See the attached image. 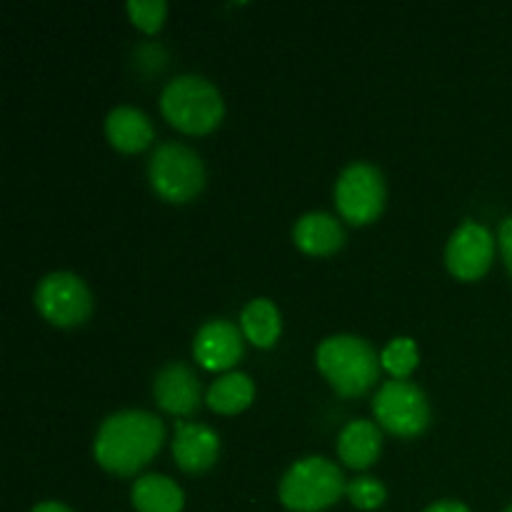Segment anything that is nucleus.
Wrapping results in <instances>:
<instances>
[{
	"instance_id": "nucleus-24",
	"label": "nucleus",
	"mask_w": 512,
	"mask_h": 512,
	"mask_svg": "<svg viewBox=\"0 0 512 512\" xmlns=\"http://www.w3.org/2000/svg\"><path fill=\"white\" fill-rule=\"evenodd\" d=\"M30 512H73V510L63 503H55V500H45V503H38Z\"/></svg>"
},
{
	"instance_id": "nucleus-4",
	"label": "nucleus",
	"mask_w": 512,
	"mask_h": 512,
	"mask_svg": "<svg viewBox=\"0 0 512 512\" xmlns=\"http://www.w3.org/2000/svg\"><path fill=\"white\" fill-rule=\"evenodd\" d=\"M343 473L330 460L310 455L290 465L280 480V503L290 512H323L345 495Z\"/></svg>"
},
{
	"instance_id": "nucleus-9",
	"label": "nucleus",
	"mask_w": 512,
	"mask_h": 512,
	"mask_svg": "<svg viewBox=\"0 0 512 512\" xmlns=\"http://www.w3.org/2000/svg\"><path fill=\"white\" fill-rule=\"evenodd\" d=\"M495 258V238L485 225L465 220L450 235L445 248V265L458 280H480Z\"/></svg>"
},
{
	"instance_id": "nucleus-16",
	"label": "nucleus",
	"mask_w": 512,
	"mask_h": 512,
	"mask_svg": "<svg viewBox=\"0 0 512 512\" xmlns=\"http://www.w3.org/2000/svg\"><path fill=\"white\" fill-rule=\"evenodd\" d=\"M130 500L138 512H183L185 493L168 475H140L130 490Z\"/></svg>"
},
{
	"instance_id": "nucleus-12",
	"label": "nucleus",
	"mask_w": 512,
	"mask_h": 512,
	"mask_svg": "<svg viewBox=\"0 0 512 512\" xmlns=\"http://www.w3.org/2000/svg\"><path fill=\"white\" fill-rule=\"evenodd\" d=\"M220 453V438L208 425L175 423L173 458L183 473H205L213 468Z\"/></svg>"
},
{
	"instance_id": "nucleus-14",
	"label": "nucleus",
	"mask_w": 512,
	"mask_h": 512,
	"mask_svg": "<svg viewBox=\"0 0 512 512\" xmlns=\"http://www.w3.org/2000/svg\"><path fill=\"white\" fill-rule=\"evenodd\" d=\"M383 450L380 425L373 420H350L338 435V455L353 470H368Z\"/></svg>"
},
{
	"instance_id": "nucleus-15",
	"label": "nucleus",
	"mask_w": 512,
	"mask_h": 512,
	"mask_svg": "<svg viewBox=\"0 0 512 512\" xmlns=\"http://www.w3.org/2000/svg\"><path fill=\"white\" fill-rule=\"evenodd\" d=\"M293 240L308 255H333L343 248L345 230L338 218L328 213H305L293 225Z\"/></svg>"
},
{
	"instance_id": "nucleus-1",
	"label": "nucleus",
	"mask_w": 512,
	"mask_h": 512,
	"mask_svg": "<svg viewBox=\"0 0 512 512\" xmlns=\"http://www.w3.org/2000/svg\"><path fill=\"white\" fill-rule=\"evenodd\" d=\"M165 440V425L158 415L145 410H120L103 420L93 443L98 465L108 473L130 478L138 475Z\"/></svg>"
},
{
	"instance_id": "nucleus-8",
	"label": "nucleus",
	"mask_w": 512,
	"mask_h": 512,
	"mask_svg": "<svg viewBox=\"0 0 512 512\" xmlns=\"http://www.w3.org/2000/svg\"><path fill=\"white\" fill-rule=\"evenodd\" d=\"M35 308L48 323L58 328H75L83 325L93 313V298L83 280L75 273L45 275L35 288Z\"/></svg>"
},
{
	"instance_id": "nucleus-19",
	"label": "nucleus",
	"mask_w": 512,
	"mask_h": 512,
	"mask_svg": "<svg viewBox=\"0 0 512 512\" xmlns=\"http://www.w3.org/2000/svg\"><path fill=\"white\" fill-rule=\"evenodd\" d=\"M418 345L413 338H393L380 353V365L393 375V380H408V375L418 368Z\"/></svg>"
},
{
	"instance_id": "nucleus-3",
	"label": "nucleus",
	"mask_w": 512,
	"mask_h": 512,
	"mask_svg": "<svg viewBox=\"0 0 512 512\" xmlns=\"http://www.w3.org/2000/svg\"><path fill=\"white\" fill-rule=\"evenodd\" d=\"M160 113L180 133L205 135L220 125L225 103L220 90L203 75H178L160 93Z\"/></svg>"
},
{
	"instance_id": "nucleus-11",
	"label": "nucleus",
	"mask_w": 512,
	"mask_h": 512,
	"mask_svg": "<svg viewBox=\"0 0 512 512\" xmlns=\"http://www.w3.org/2000/svg\"><path fill=\"white\" fill-rule=\"evenodd\" d=\"M155 403L170 415H193L200 408V380L188 365L168 363L153 383Z\"/></svg>"
},
{
	"instance_id": "nucleus-7",
	"label": "nucleus",
	"mask_w": 512,
	"mask_h": 512,
	"mask_svg": "<svg viewBox=\"0 0 512 512\" xmlns=\"http://www.w3.org/2000/svg\"><path fill=\"white\" fill-rule=\"evenodd\" d=\"M335 205L343 220L368 225L385 208V178L375 165L350 163L335 180Z\"/></svg>"
},
{
	"instance_id": "nucleus-17",
	"label": "nucleus",
	"mask_w": 512,
	"mask_h": 512,
	"mask_svg": "<svg viewBox=\"0 0 512 512\" xmlns=\"http://www.w3.org/2000/svg\"><path fill=\"white\" fill-rule=\"evenodd\" d=\"M240 330L258 348H273L283 330L278 305L268 298H253L240 313Z\"/></svg>"
},
{
	"instance_id": "nucleus-18",
	"label": "nucleus",
	"mask_w": 512,
	"mask_h": 512,
	"mask_svg": "<svg viewBox=\"0 0 512 512\" xmlns=\"http://www.w3.org/2000/svg\"><path fill=\"white\" fill-rule=\"evenodd\" d=\"M255 398V385L253 380L245 373H225L205 393V403L213 413L220 415H235L243 413Z\"/></svg>"
},
{
	"instance_id": "nucleus-22",
	"label": "nucleus",
	"mask_w": 512,
	"mask_h": 512,
	"mask_svg": "<svg viewBox=\"0 0 512 512\" xmlns=\"http://www.w3.org/2000/svg\"><path fill=\"white\" fill-rule=\"evenodd\" d=\"M498 243H500V253H503V260H505V268H508L512 275V215L500 223Z\"/></svg>"
},
{
	"instance_id": "nucleus-2",
	"label": "nucleus",
	"mask_w": 512,
	"mask_h": 512,
	"mask_svg": "<svg viewBox=\"0 0 512 512\" xmlns=\"http://www.w3.org/2000/svg\"><path fill=\"white\" fill-rule=\"evenodd\" d=\"M315 365L343 398H360L380 375V358L358 335H330L315 350Z\"/></svg>"
},
{
	"instance_id": "nucleus-13",
	"label": "nucleus",
	"mask_w": 512,
	"mask_h": 512,
	"mask_svg": "<svg viewBox=\"0 0 512 512\" xmlns=\"http://www.w3.org/2000/svg\"><path fill=\"white\" fill-rule=\"evenodd\" d=\"M105 135L120 153H140L153 143L155 130L143 110L133 105H118L105 118Z\"/></svg>"
},
{
	"instance_id": "nucleus-6",
	"label": "nucleus",
	"mask_w": 512,
	"mask_h": 512,
	"mask_svg": "<svg viewBox=\"0 0 512 512\" xmlns=\"http://www.w3.org/2000/svg\"><path fill=\"white\" fill-rule=\"evenodd\" d=\"M373 415L380 428L400 438H415L430 425V405L423 390L410 380H388L373 398Z\"/></svg>"
},
{
	"instance_id": "nucleus-5",
	"label": "nucleus",
	"mask_w": 512,
	"mask_h": 512,
	"mask_svg": "<svg viewBox=\"0 0 512 512\" xmlns=\"http://www.w3.org/2000/svg\"><path fill=\"white\" fill-rule=\"evenodd\" d=\"M148 175L155 193L168 203H188L205 185L203 160L183 143H163L155 148Z\"/></svg>"
},
{
	"instance_id": "nucleus-21",
	"label": "nucleus",
	"mask_w": 512,
	"mask_h": 512,
	"mask_svg": "<svg viewBox=\"0 0 512 512\" xmlns=\"http://www.w3.org/2000/svg\"><path fill=\"white\" fill-rule=\"evenodd\" d=\"M125 10L135 28H140L143 33H158L168 15V3L165 0H130Z\"/></svg>"
},
{
	"instance_id": "nucleus-20",
	"label": "nucleus",
	"mask_w": 512,
	"mask_h": 512,
	"mask_svg": "<svg viewBox=\"0 0 512 512\" xmlns=\"http://www.w3.org/2000/svg\"><path fill=\"white\" fill-rule=\"evenodd\" d=\"M345 495L350 498V503L360 510H378L380 505L388 498V490L380 483L378 478H370V475H360V478L350 480Z\"/></svg>"
},
{
	"instance_id": "nucleus-10",
	"label": "nucleus",
	"mask_w": 512,
	"mask_h": 512,
	"mask_svg": "<svg viewBox=\"0 0 512 512\" xmlns=\"http://www.w3.org/2000/svg\"><path fill=\"white\" fill-rule=\"evenodd\" d=\"M243 340V330L235 323H230V320H208L195 333L193 355L205 370L223 373V370H230L243 358Z\"/></svg>"
},
{
	"instance_id": "nucleus-23",
	"label": "nucleus",
	"mask_w": 512,
	"mask_h": 512,
	"mask_svg": "<svg viewBox=\"0 0 512 512\" xmlns=\"http://www.w3.org/2000/svg\"><path fill=\"white\" fill-rule=\"evenodd\" d=\"M423 512H470V508L460 500H438V503L428 505Z\"/></svg>"
},
{
	"instance_id": "nucleus-25",
	"label": "nucleus",
	"mask_w": 512,
	"mask_h": 512,
	"mask_svg": "<svg viewBox=\"0 0 512 512\" xmlns=\"http://www.w3.org/2000/svg\"><path fill=\"white\" fill-rule=\"evenodd\" d=\"M505 512H512V505H510V508H508V510H505Z\"/></svg>"
}]
</instances>
